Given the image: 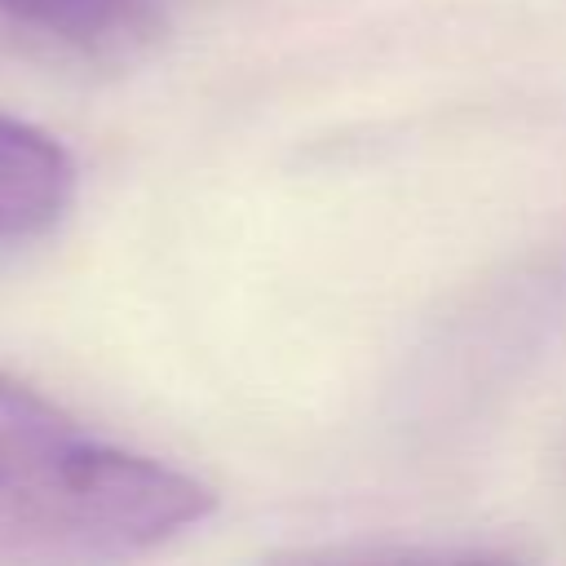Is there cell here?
I'll list each match as a JSON object with an SVG mask.
<instances>
[{
  "mask_svg": "<svg viewBox=\"0 0 566 566\" xmlns=\"http://www.w3.org/2000/svg\"><path fill=\"white\" fill-rule=\"evenodd\" d=\"M212 509L195 473L88 433L0 371V557H133Z\"/></svg>",
  "mask_w": 566,
  "mask_h": 566,
  "instance_id": "1",
  "label": "cell"
},
{
  "mask_svg": "<svg viewBox=\"0 0 566 566\" xmlns=\"http://www.w3.org/2000/svg\"><path fill=\"white\" fill-rule=\"evenodd\" d=\"M159 31L164 0H0V40L62 66H128Z\"/></svg>",
  "mask_w": 566,
  "mask_h": 566,
  "instance_id": "2",
  "label": "cell"
},
{
  "mask_svg": "<svg viewBox=\"0 0 566 566\" xmlns=\"http://www.w3.org/2000/svg\"><path fill=\"white\" fill-rule=\"evenodd\" d=\"M75 186L71 150L53 133L0 111V261L53 234L75 203Z\"/></svg>",
  "mask_w": 566,
  "mask_h": 566,
  "instance_id": "3",
  "label": "cell"
}]
</instances>
